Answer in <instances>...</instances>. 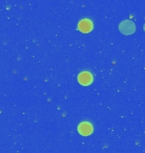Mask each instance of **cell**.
<instances>
[{
  "mask_svg": "<svg viewBox=\"0 0 145 153\" xmlns=\"http://www.w3.org/2000/svg\"><path fill=\"white\" fill-rule=\"evenodd\" d=\"M119 30L124 35H131V34L134 33L136 27H135V24L133 22L128 21V20H126V21H123L120 23Z\"/></svg>",
  "mask_w": 145,
  "mask_h": 153,
  "instance_id": "cell-1",
  "label": "cell"
},
{
  "mask_svg": "<svg viewBox=\"0 0 145 153\" xmlns=\"http://www.w3.org/2000/svg\"><path fill=\"white\" fill-rule=\"evenodd\" d=\"M78 132L80 133L81 135H84V136H87V135H90L92 131H93V128H92V126L90 123L88 122H82L81 123L78 128Z\"/></svg>",
  "mask_w": 145,
  "mask_h": 153,
  "instance_id": "cell-2",
  "label": "cell"
},
{
  "mask_svg": "<svg viewBox=\"0 0 145 153\" xmlns=\"http://www.w3.org/2000/svg\"><path fill=\"white\" fill-rule=\"evenodd\" d=\"M78 82L83 86H87L92 82V76L88 71H82L78 75Z\"/></svg>",
  "mask_w": 145,
  "mask_h": 153,
  "instance_id": "cell-3",
  "label": "cell"
},
{
  "mask_svg": "<svg viewBox=\"0 0 145 153\" xmlns=\"http://www.w3.org/2000/svg\"><path fill=\"white\" fill-rule=\"evenodd\" d=\"M78 29L81 33H89L92 29V23L88 19H83L78 23Z\"/></svg>",
  "mask_w": 145,
  "mask_h": 153,
  "instance_id": "cell-4",
  "label": "cell"
},
{
  "mask_svg": "<svg viewBox=\"0 0 145 153\" xmlns=\"http://www.w3.org/2000/svg\"><path fill=\"white\" fill-rule=\"evenodd\" d=\"M144 32H145V24H144Z\"/></svg>",
  "mask_w": 145,
  "mask_h": 153,
  "instance_id": "cell-5",
  "label": "cell"
}]
</instances>
